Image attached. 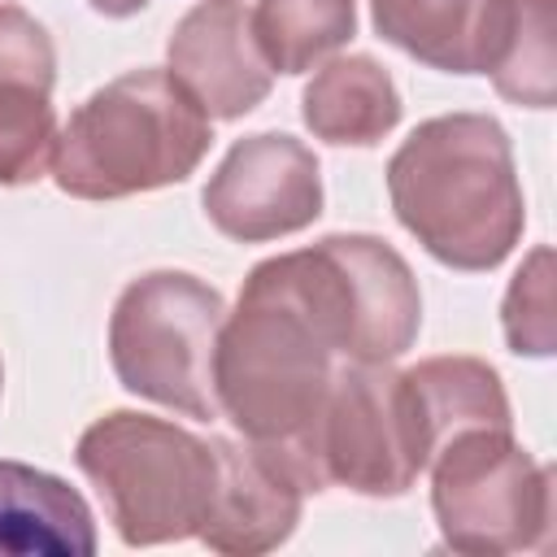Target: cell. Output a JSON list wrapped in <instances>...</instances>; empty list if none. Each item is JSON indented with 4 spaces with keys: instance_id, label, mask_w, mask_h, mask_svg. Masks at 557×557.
Instances as JSON below:
<instances>
[{
    "instance_id": "obj_1",
    "label": "cell",
    "mask_w": 557,
    "mask_h": 557,
    "mask_svg": "<svg viewBox=\"0 0 557 557\" xmlns=\"http://www.w3.org/2000/svg\"><path fill=\"white\" fill-rule=\"evenodd\" d=\"M331 374L335 348L278 261H257L213 344V396L218 413L231 418L248 444L278 453L300 474L305 492H322L313 474V435Z\"/></svg>"
},
{
    "instance_id": "obj_2",
    "label": "cell",
    "mask_w": 557,
    "mask_h": 557,
    "mask_svg": "<svg viewBox=\"0 0 557 557\" xmlns=\"http://www.w3.org/2000/svg\"><path fill=\"white\" fill-rule=\"evenodd\" d=\"M396 222L448 270H496L522 239L527 200L513 144L487 113H440L387 161Z\"/></svg>"
},
{
    "instance_id": "obj_3",
    "label": "cell",
    "mask_w": 557,
    "mask_h": 557,
    "mask_svg": "<svg viewBox=\"0 0 557 557\" xmlns=\"http://www.w3.org/2000/svg\"><path fill=\"white\" fill-rule=\"evenodd\" d=\"M213 144L205 109L170 70L144 65L96 87L57 131L52 183L74 200H126L187 183Z\"/></svg>"
},
{
    "instance_id": "obj_4",
    "label": "cell",
    "mask_w": 557,
    "mask_h": 557,
    "mask_svg": "<svg viewBox=\"0 0 557 557\" xmlns=\"http://www.w3.org/2000/svg\"><path fill=\"white\" fill-rule=\"evenodd\" d=\"M74 461L131 548L191 540L218 483L213 435H191L187 426L135 409L96 418L78 435Z\"/></svg>"
},
{
    "instance_id": "obj_5",
    "label": "cell",
    "mask_w": 557,
    "mask_h": 557,
    "mask_svg": "<svg viewBox=\"0 0 557 557\" xmlns=\"http://www.w3.org/2000/svg\"><path fill=\"white\" fill-rule=\"evenodd\" d=\"M226 318L218 287L187 270H148L131 278L109 318V361L117 383L196 422H213V344Z\"/></svg>"
},
{
    "instance_id": "obj_6",
    "label": "cell",
    "mask_w": 557,
    "mask_h": 557,
    "mask_svg": "<svg viewBox=\"0 0 557 557\" xmlns=\"http://www.w3.org/2000/svg\"><path fill=\"white\" fill-rule=\"evenodd\" d=\"M335 357L396 361L422 326V292L409 261L379 235H322L274 257Z\"/></svg>"
},
{
    "instance_id": "obj_7",
    "label": "cell",
    "mask_w": 557,
    "mask_h": 557,
    "mask_svg": "<svg viewBox=\"0 0 557 557\" xmlns=\"http://www.w3.org/2000/svg\"><path fill=\"white\" fill-rule=\"evenodd\" d=\"M426 466L431 509L448 548L470 557H505L548 544L553 470L513 440V426L457 431Z\"/></svg>"
},
{
    "instance_id": "obj_8",
    "label": "cell",
    "mask_w": 557,
    "mask_h": 557,
    "mask_svg": "<svg viewBox=\"0 0 557 557\" xmlns=\"http://www.w3.org/2000/svg\"><path fill=\"white\" fill-rule=\"evenodd\" d=\"M426 461L431 444L405 370H392V361L335 366L313 435V474L322 492L405 496Z\"/></svg>"
},
{
    "instance_id": "obj_9",
    "label": "cell",
    "mask_w": 557,
    "mask_h": 557,
    "mask_svg": "<svg viewBox=\"0 0 557 557\" xmlns=\"http://www.w3.org/2000/svg\"><path fill=\"white\" fill-rule=\"evenodd\" d=\"M205 218L235 244L296 235L322 213V165L309 144L283 131H257L231 144L200 191Z\"/></svg>"
},
{
    "instance_id": "obj_10",
    "label": "cell",
    "mask_w": 557,
    "mask_h": 557,
    "mask_svg": "<svg viewBox=\"0 0 557 557\" xmlns=\"http://www.w3.org/2000/svg\"><path fill=\"white\" fill-rule=\"evenodd\" d=\"M165 57L170 74L209 122L252 113L274 87V70L252 35V13L239 0H205L187 9L170 30Z\"/></svg>"
},
{
    "instance_id": "obj_11",
    "label": "cell",
    "mask_w": 557,
    "mask_h": 557,
    "mask_svg": "<svg viewBox=\"0 0 557 557\" xmlns=\"http://www.w3.org/2000/svg\"><path fill=\"white\" fill-rule=\"evenodd\" d=\"M213 453H218V483L196 540L231 557H257L287 544L305 505L300 474L278 453L248 440L239 444L213 435Z\"/></svg>"
},
{
    "instance_id": "obj_12",
    "label": "cell",
    "mask_w": 557,
    "mask_h": 557,
    "mask_svg": "<svg viewBox=\"0 0 557 557\" xmlns=\"http://www.w3.org/2000/svg\"><path fill=\"white\" fill-rule=\"evenodd\" d=\"M57 48L44 22L0 4V187H30L57 148Z\"/></svg>"
},
{
    "instance_id": "obj_13",
    "label": "cell",
    "mask_w": 557,
    "mask_h": 557,
    "mask_svg": "<svg viewBox=\"0 0 557 557\" xmlns=\"http://www.w3.org/2000/svg\"><path fill=\"white\" fill-rule=\"evenodd\" d=\"M557 0H487L474 35V74L527 109L557 100Z\"/></svg>"
},
{
    "instance_id": "obj_14",
    "label": "cell",
    "mask_w": 557,
    "mask_h": 557,
    "mask_svg": "<svg viewBox=\"0 0 557 557\" xmlns=\"http://www.w3.org/2000/svg\"><path fill=\"white\" fill-rule=\"evenodd\" d=\"M96 518L83 492L26 461H0V557H91Z\"/></svg>"
},
{
    "instance_id": "obj_15",
    "label": "cell",
    "mask_w": 557,
    "mask_h": 557,
    "mask_svg": "<svg viewBox=\"0 0 557 557\" xmlns=\"http://www.w3.org/2000/svg\"><path fill=\"white\" fill-rule=\"evenodd\" d=\"M400 113L405 104L392 74L366 52L322 61L300 91L305 126L313 131V139L335 148H374L396 131Z\"/></svg>"
},
{
    "instance_id": "obj_16",
    "label": "cell",
    "mask_w": 557,
    "mask_h": 557,
    "mask_svg": "<svg viewBox=\"0 0 557 557\" xmlns=\"http://www.w3.org/2000/svg\"><path fill=\"white\" fill-rule=\"evenodd\" d=\"M431 457L435 448L470 426H513L500 374L479 357H426L405 370Z\"/></svg>"
},
{
    "instance_id": "obj_17",
    "label": "cell",
    "mask_w": 557,
    "mask_h": 557,
    "mask_svg": "<svg viewBox=\"0 0 557 557\" xmlns=\"http://www.w3.org/2000/svg\"><path fill=\"white\" fill-rule=\"evenodd\" d=\"M487 0H370L379 39L405 57L444 70L474 74V35Z\"/></svg>"
},
{
    "instance_id": "obj_18",
    "label": "cell",
    "mask_w": 557,
    "mask_h": 557,
    "mask_svg": "<svg viewBox=\"0 0 557 557\" xmlns=\"http://www.w3.org/2000/svg\"><path fill=\"white\" fill-rule=\"evenodd\" d=\"M252 35L274 74H305L357 35V0H257Z\"/></svg>"
},
{
    "instance_id": "obj_19",
    "label": "cell",
    "mask_w": 557,
    "mask_h": 557,
    "mask_svg": "<svg viewBox=\"0 0 557 557\" xmlns=\"http://www.w3.org/2000/svg\"><path fill=\"white\" fill-rule=\"evenodd\" d=\"M500 326L505 344L518 357H548L557 335H553V252L540 244L531 257L518 265L505 305H500Z\"/></svg>"
},
{
    "instance_id": "obj_20",
    "label": "cell",
    "mask_w": 557,
    "mask_h": 557,
    "mask_svg": "<svg viewBox=\"0 0 557 557\" xmlns=\"http://www.w3.org/2000/svg\"><path fill=\"white\" fill-rule=\"evenodd\" d=\"M96 13H104V17H131V13H139V9H148L152 0H87Z\"/></svg>"
},
{
    "instance_id": "obj_21",
    "label": "cell",
    "mask_w": 557,
    "mask_h": 557,
    "mask_svg": "<svg viewBox=\"0 0 557 557\" xmlns=\"http://www.w3.org/2000/svg\"><path fill=\"white\" fill-rule=\"evenodd\" d=\"M0 392H4V366H0Z\"/></svg>"
}]
</instances>
